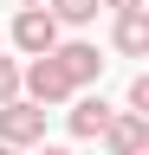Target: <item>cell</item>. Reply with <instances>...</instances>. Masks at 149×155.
<instances>
[{
    "label": "cell",
    "instance_id": "obj_5",
    "mask_svg": "<svg viewBox=\"0 0 149 155\" xmlns=\"http://www.w3.org/2000/svg\"><path fill=\"white\" fill-rule=\"evenodd\" d=\"M104 149H110V155H143V149H149V116L110 110V123H104Z\"/></svg>",
    "mask_w": 149,
    "mask_h": 155
},
{
    "label": "cell",
    "instance_id": "obj_6",
    "mask_svg": "<svg viewBox=\"0 0 149 155\" xmlns=\"http://www.w3.org/2000/svg\"><path fill=\"white\" fill-rule=\"evenodd\" d=\"M110 45H117L123 58H149V7H143V13H117Z\"/></svg>",
    "mask_w": 149,
    "mask_h": 155
},
{
    "label": "cell",
    "instance_id": "obj_10",
    "mask_svg": "<svg viewBox=\"0 0 149 155\" xmlns=\"http://www.w3.org/2000/svg\"><path fill=\"white\" fill-rule=\"evenodd\" d=\"M130 116H149V71L130 78Z\"/></svg>",
    "mask_w": 149,
    "mask_h": 155
},
{
    "label": "cell",
    "instance_id": "obj_3",
    "mask_svg": "<svg viewBox=\"0 0 149 155\" xmlns=\"http://www.w3.org/2000/svg\"><path fill=\"white\" fill-rule=\"evenodd\" d=\"M13 45H20L26 58H52V52H59L52 13H46V7H20V19H13Z\"/></svg>",
    "mask_w": 149,
    "mask_h": 155
},
{
    "label": "cell",
    "instance_id": "obj_7",
    "mask_svg": "<svg viewBox=\"0 0 149 155\" xmlns=\"http://www.w3.org/2000/svg\"><path fill=\"white\" fill-rule=\"evenodd\" d=\"M104 123H110V104H104V97H78V104H71V136H78V142H97Z\"/></svg>",
    "mask_w": 149,
    "mask_h": 155
},
{
    "label": "cell",
    "instance_id": "obj_2",
    "mask_svg": "<svg viewBox=\"0 0 149 155\" xmlns=\"http://www.w3.org/2000/svg\"><path fill=\"white\" fill-rule=\"evenodd\" d=\"M20 97L39 104V110H52V104H65V97H78V91L65 84V71L52 65V58H32V65L20 71Z\"/></svg>",
    "mask_w": 149,
    "mask_h": 155
},
{
    "label": "cell",
    "instance_id": "obj_9",
    "mask_svg": "<svg viewBox=\"0 0 149 155\" xmlns=\"http://www.w3.org/2000/svg\"><path fill=\"white\" fill-rule=\"evenodd\" d=\"M13 97H20V65H13V58H0V110H7Z\"/></svg>",
    "mask_w": 149,
    "mask_h": 155
},
{
    "label": "cell",
    "instance_id": "obj_11",
    "mask_svg": "<svg viewBox=\"0 0 149 155\" xmlns=\"http://www.w3.org/2000/svg\"><path fill=\"white\" fill-rule=\"evenodd\" d=\"M97 7H117V13H143V0H97Z\"/></svg>",
    "mask_w": 149,
    "mask_h": 155
},
{
    "label": "cell",
    "instance_id": "obj_4",
    "mask_svg": "<svg viewBox=\"0 0 149 155\" xmlns=\"http://www.w3.org/2000/svg\"><path fill=\"white\" fill-rule=\"evenodd\" d=\"M52 65L65 71V84H71V91H84V84H97V78H104V58H97V45H91V39L59 45V52H52Z\"/></svg>",
    "mask_w": 149,
    "mask_h": 155
},
{
    "label": "cell",
    "instance_id": "obj_14",
    "mask_svg": "<svg viewBox=\"0 0 149 155\" xmlns=\"http://www.w3.org/2000/svg\"><path fill=\"white\" fill-rule=\"evenodd\" d=\"M0 155H20V149H0Z\"/></svg>",
    "mask_w": 149,
    "mask_h": 155
},
{
    "label": "cell",
    "instance_id": "obj_8",
    "mask_svg": "<svg viewBox=\"0 0 149 155\" xmlns=\"http://www.w3.org/2000/svg\"><path fill=\"white\" fill-rule=\"evenodd\" d=\"M52 26H91L97 19V0H46Z\"/></svg>",
    "mask_w": 149,
    "mask_h": 155
},
{
    "label": "cell",
    "instance_id": "obj_1",
    "mask_svg": "<svg viewBox=\"0 0 149 155\" xmlns=\"http://www.w3.org/2000/svg\"><path fill=\"white\" fill-rule=\"evenodd\" d=\"M32 142H46V110L39 104H26V97H13L7 110H0V149H32Z\"/></svg>",
    "mask_w": 149,
    "mask_h": 155
},
{
    "label": "cell",
    "instance_id": "obj_12",
    "mask_svg": "<svg viewBox=\"0 0 149 155\" xmlns=\"http://www.w3.org/2000/svg\"><path fill=\"white\" fill-rule=\"evenodd\" d=\"M39 155H71V149H39Z\"/></svg>",
    "mask_w": 149,
    "mask_h": 155
},
{
    "label": "cell",
    "instance_id": "obj_13",
    "mask_svg": "<svg viewBox=\"0 0 149 155\" xmlns=\"http://www.w3.org/2000/svg\"><path fill=\"white\" fill-rule=\"evenodd\" d=\"M20 7H46V0H20Z\"/></svg>",
    "mask_w": 149,
    "mask_h": 155
}]
</instances>
